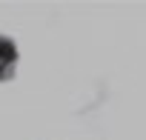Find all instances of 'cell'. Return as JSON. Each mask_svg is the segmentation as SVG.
Listing matches in <instances>:
<instances>
[{
  "mask_svg": "<svg viewBox=\"0 0 146 140\" xmlns=\"http://www.w3.org/2000/svg\"><path fill=\"white\" fill-rule=\"evenodd\" d=\"M15 69H17V46H15L12 37L0 34V83L12 80Z\"/></svg>",
  "mask_w": 146,
  "mask_h": 140,
  "instance_id": "obj_1",
  "label": "cell"
}]
</instances>
